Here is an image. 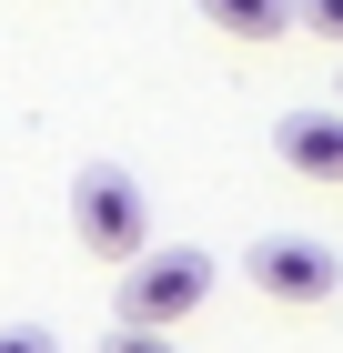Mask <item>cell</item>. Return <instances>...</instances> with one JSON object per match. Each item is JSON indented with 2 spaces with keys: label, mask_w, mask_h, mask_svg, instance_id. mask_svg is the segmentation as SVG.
Segmentation results:
<instances>
[{
  "label": "cell",
  "mask_w": 343,
  "mask_h": 353,
  "mask_svg": "<svg viewBox=\"0 0 343 353\" xmlns=\"http://www.w3.org/2000/svg\"><path fill=\"white\" fill-rule=\"evenodd\" d=\"M71 232H81L91 263H121V272H132L141 252H152V202H141V182L111 172V162H91L71 182Z\"/></svg>",
  "instance_id": "obj_1"
},
{
  "label": "cell",
  "mask_w": 343,
  "mask_h": 353,
  "mask_svg": "<svg viewBox=\"0 0 343 353\" xmlns=\"http://www.w3.org/2000/svg\"><path fill=\"white\" fill-rule=\"evenodd\" d=\"M0 353H61V333H41V323H0Z\"/></svg>",
  "instance_id": "obj_7"
},
{
  "label": "cell",
  "mask_w": 343,
  "mask_h": 353,
  "mask_svg": "<svg viewBox=\"0 0 343 353\" xmlns=\"http://www.w3.org/2000/svg\"><path fill=\"white\" fill-rule=\"evenodd\" d=\"M293 21L323 30V41H343V0H293Z\"/></svg>",
  "instance_id": "obj_6"
},
{
  "label": "cell",
  "mask_w": 343,
  "mask_h": 353,
  "mask_svg": "<svg viewBox=\"0 0 343 353\" xmlns=\"http://www.w3.org/2000/svg\"><path fill=\"white\" fill-rule=\"evenodd\" d=\"M202 293H212L202 252H141V263L121 272V323L111 333H172L182 313H202Z\"/></svg>",
  "instance_id": "obj_2"
},
{
  "label": "cell",
  "mask_w": 343,
  "mask_h": 353,
  "mask_svg": "<svg viewBox=\"0 0 343 353\" xmlns=\"http://www.w3.org/2000/svg\"><path fill=\"white\" fill-rule=\"evenodd\" d=\"M253 293L263 303H283V313H313V303H333L343 293V263L323 243H283V232H273V243H253Z\"/></svg>",
  "instance_id": "obj_3"
},
{
  "label": "cell",
  "mask_w": 343,
  "mask_h": 353,
  "mask_svg": "<svg viewBox=\"0 0 343 353\" xmlns=\"http://www.w3.org/2000/svg\"><path fill=\"white\" fill-rule=\"evenodd\" d=\"M202 21H222L233 41H283V30H293V0H202Z\"/></svg>",
  "instance_id": "obj_5"
},
{
  "label": "cell",
  "mask_w": 343,
  "mask_h": 353,
  "mask_svg": "<svg viewBox=\"0 0 343 353\" xmlns=\"http://www.w3.org/2000/svg\"><path fill=\"white\" fill-rule=\"evenodd\" d=\"M101 353H182V343H172V333H111Z\"/></svg>",
  "instance_id": "obj_8"
},
{
  "label": "cell",
  "mask_w": 343,
  "mask_h": 353,
  "mask_svg": "<svg viewBox=\"0 0 343 353\" xmlns=\"http://www.w3.org/2000/svg\"><path fill=\"white\" fill-rule=\"evenodd\" d=\"M273 152L303 182H343V111H283L273 121Z\"/></svg>",
  "instance_id": "obj_4"
}]
</instances>
